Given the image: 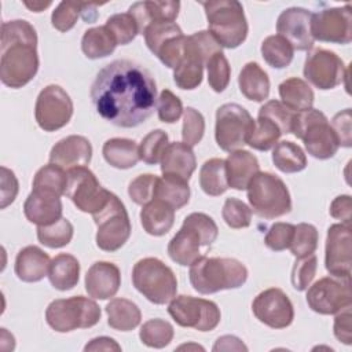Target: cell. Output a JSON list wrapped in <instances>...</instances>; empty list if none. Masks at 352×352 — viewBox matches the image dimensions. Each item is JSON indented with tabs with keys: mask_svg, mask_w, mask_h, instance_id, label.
Segmentation results:
<instances>
[{
	"mask_svg": "<svg viewBox=\"0 0 352 352\" xmlns=\"http://www.w3.org/2000/svg\"><path fill=\"white\" fill-rule=\"evenodd\" d=\"M98 114L110 124L133 128L143 124L157 104V85L142 65L118 59L103 66L91 87Z\"/></svg>",
	"mask_w": 352,
	"mask_h": 352,
	"instance_id": "obj_1",
	"label": "cell"
},
{
	"mask_svg": "<svg viewBox=\"0 0 352 352\" xmlns=\"http://www.w3.org/2000/svg\"><path fill=\"white\" fill-rule=\"evenodd\" d=\"M37 33L25 19H12L1 25L0 80L18 89L29 84L38 70Z\"/></svg>",
	"mask_w": 352,
	"mask_h": 352,
	"instance_id": "obj_2",
	"label": "cell"
},
{
	"mask_svg": "<svg viewBox=\"0 0 352 352\" xmlns=\"http://www.w3.org/2000/svg\"><path fill=\"white\" fill-rule=\"evenodd\" d=\"M190 283L201 294L238 289L248 279V268L235 258L201 256L190 265Z\"/></svg>",
	"mask_w": 352,
	"mask_h": 352,
	"instance_id": "obj_3",
	"label": "cell"
},
{
	"mask_svg": "<svg viewBox=\"0 0 352 352\" xmlns=\"http://www.w3.org/2000/svg\"><path fill=\"white\" fill-rule=\"evenodd\" d=\"M209 32L223 48H236L248 37V21L243 7L236 0H209L201 3Z\"/></svg>",
	"mask_w": 352,
	"mask_h": 352,
	"instance_id": "obj_4",
	"label": "cell"
},
{
	"mask_svg": "<svg viewBox=\"0 0 352 352\" xmlns=\"http://www.w3.org/2000/svg\"><path fill=\"white\" fill-rule=\"evenodd\" d=\"M221 47L209 30H199L186 36L184 55L173 69V81L180 89H195L202 82L204 66L209 58L220 52Z\"/></svg>",
	"mask_w": 352,
	"mask_h": 352,
	"instance_id": "obj_5",
	"label": "cell"
},
{
	"mask_svg": "<svg viewBox=\"0 0 352 352\" xmlns=\"http://www.w3.org/2000/svg\"><path fill=\"white\" fill-rule=\"evenodd\" d=\"M292 133L304 142L314 158L329 160L336 155L340 144L327 117L316 109L296 111L292 122Z\"/></svg>",
	"mask_w": 352,
	"mask_h": 352,
	"instance_id": "obj_6",
	"label": "cell"
},
{
	"mask_svg": "<svg viewBox=\"0 0 352 352\" xmlns=\"http://www.w3.org/2000/svg\"><path fill=\"white\" fill-rule=\"evenodd\" d=\"M246 190L250 209L263 219H276L292 210L290 192L285 182L274 173H256Z\"/></svg>",
	"mask_w": 352,
	"mask_h": 352,
	"instance_id": "obj_7",
	"label": "cell"
},
{
	"mask_svg": "<svg viewBox=\"0 0 352 352\" xmlns=\"http://www.w3.org/2000/svg\"><path fill=\"white\" fill-rule=\"evenodd\" d=\"M132 283L139 293L157 305L169 302L177 292L176 275L155 257L142 258L133 265Z\"/></svg>",
	"mask_w": 352,
	"mask_h": 352,
	"instance_id": "obj_8",
	"label": "cell"
},
{
	"mask_svg": "<svg viewBox=\"0 0 352 352\" xmlns=\"http://www.w3.org/2000/svg\"><path fill=\"white\" fill-rule=\"evenodd\" d=\"M100 307L84 296L54 300L45 309L48 326L58 333L89 329L100 320Z\"/></svg>",
	"mask_w": 352,
	"mask_h": 352,
	"instance_id": "obj_9",
	"label": "cell"
},
{
	"mask_svg": "<svg viewBox=\"0 0 352 352\" xmlns=\"http://www.w3.org/2000/svg\"><path fill=\"white\" fill-rule=\"evenodd\" d=\"M98 227L96 245L104 252H116L131 236L132 226L128 212L121 199L111 192L107 204L92 214Z\"/></svg>",
	"mask_w": 352,
	"mask_h": 352,
	"instance_id": "obj_10",
	"label": "cell"
},
{
	"mask_svg": "<svg viewBox=\"0 0 352 352\" xmlns=\"http://www.w3.org/2000/svg\"><path fill=\"white\" fill-rule=\"evenodd\" d=\"M256 121L249 111L236 103H224L216 111L214 139L224 151H235L248 144Z\"/></svg>",
	"mask_w": 352,
	"mask_h": 352,
	"instance_id": "obj_11",
	"label": "cell"
},
{
	"mask_svg": "<svg viewBox=\"0 0 352 352\" xmlns=\"http://www.w3.org/2000/svg\"><path fill=\"white\" fill-rule=\"evenodd\" d=\"M168 314L182 327H192L198 331H212L221 319L220 308L216 302L192 296H175L169 305Z\"/></svg>",
	"mask_w": 352,
	"mask_h": 352,
	"instance_id": "obj_12",
	"label": "cell"
},
{
	"mask_svg": "<svg viewBox=\"0 0 352 352\" xmlns=\"http://www.w3.org/2000/svg\"><path fill=\"white\" fill-rule=\"evenodd\" d=\"M66 197L74 206L85 213H96L109 201L111 192L100 186L95 173L87 166H78L67 170Z\"/></svg>",
	"mask_w": 352,
	"mask_h": 352,
	"instance_id": "obj_13",
	"label": "cell"
},
{
	"mask_svg": "<svg viewBox=\"0 0 352 352\" xmlns=\"http://www.w3.org/2000/svg\"><path fill=\"white\" fill-rule=\"evenodd\" d=\"M351 278L324 276L307 292L308 307L320 315H334L351 307Z\"/></svg>",
	"mask_w": 352,
	"mask_h": 352,
	"instance_id": "obj_14",
	"label": "cell"
},
{
	"mask_svg": "<svg viewBox=\"0 0 352 352\" xmlns=\"http://www.w3.org/2000/svg\"><path fill=\"white\" fill-rule=\"evenodd\" d=\"M73 116V102L59 85L43 88L36 99L34 117L37 125L45 132H54L69 124Z\"/></svg>",
	"mask_w": 352,
	"mask_h": 352,
	"instance_id": "obj_15",
	"label": "cell"
},
{
	"mask_svg": "<svg viewBox=\"0 0 352 352\" xmlns=\"http://www.w3.org/2000/svg\"><path fill=\"white\" fill-rule=\"evenodd\" d=\"M304 77L322 91L333 89L348 77L344 60L333 51L324 48L312 50L304 63Z\"/></svg>",
	"mask_w": 352,
	"mask_h": 352,
	"instance_id": "obj_16",
	"label": "cell"
},
{
	"mask_svg": "<svg viewBox=\"0 0 352 352\" xmlns=\"http://www.w3.org/2000/svg\"><path fill=\"white\" fill-rule=\"evenodd\" d=\"M311 34L314 40L323 43L349 44L352 41L351 4L330 7L312 14Z\"/></svg>",
	"mask_w": 352,
	"mask_h": 352,
	"instance_id": "obj_17",
	"label": "cell"
},
{
	"mask_svg": "<svg viewBox=\"0 0 352 352\" xmlns=\"http://www.w3.org/2000/svg\"><path fill=\"white\" fill-rule=\"evenodd\" d=\"M252 311L261 323L272 329H285L294 319L290 298L278 287H270L258 293L252 302Z\"/></svg>",
	"mask_w": 352,
	"mask_h": 352,
	"instance_id": "obj_18",
	"label": "cell"
},
{
	"mask_svg": "<svg viewBox=\"0 0 352 352\" xmlns=\"http://www.w3.org/2000/svg\"><path fill=\"white\" fill-rule=\"evenodd\" d=\"M352 234L348 224H333L327 230L324 267L331 276L351 278Z\"/></svg>",
	"mask_w": 352,
	"mask_h": 352,
	"instance_id": "obj_19",
	"label": "cell"
},
{
	"mask_svg": "<svg viewBox=\"0 0 352 352\" xmlns=\"http://www.w3.org/2000/svg\"><path fill=\"white\" fill-rule=\"evenodd\" d=\"M312 12L302 7H290L280 12L276 21V32L297 51H308L314 45L311 34Z\"/></svg>",
	"mask_w": 352,
	"mask_h": 352,
	"instance_id": "obj_20",
	"label": "cell"
},
{
	"mask_svg": "<svg viewBox=\"0 0 352 352\" xmlns=\"http://www.w3.org/2000/svg\"><path fill=\"white\" fill-rule=\"evenodd\" d=\"M91 142L81 135H70L60 139L50 151V162L66 170L85 166L91 162Z\"/></svg>",
	"mask_w": 352,
	"mask_h": 352,
	"instance_id": "obj_21",
	"label": "cell"
},
{
	"mask_svg": "<svg viewBox=\"0 0 352 352\" xmlns=\"http://www.w3.org/2000/svg\"><path fill=\"white\" fill-rule=\"evenodd\" d=\"M121 286V274L116 264L109 261L94 263L85 275V290L89 297L107 300L114 297Z\"/></svg>",
	"mask_w": 352,
	"mask_h": 352,
	"instance_id": "obj_22",
	"label": "cell"
},
{
	"mask_svg": "<svg viewBox=\"0 0 352 352\" xmlns=\"http://www.w3.org/2000/svg\"><path fill=\"white\" fill-rule=\"evenodd\" d=\"M206 246L201 234L183 220L182 228L168 243V254L179 265L187 267L195 263L201 256V248Z\"/></svg>",
	"mask_w": 352,
	"mask_h": 352,
	"instance_id": "obj_23",
	"label": "cell"
},
{
	"mask_svg": "<svg viewBox=\"0 0 352 352\" xmlns=\"http://www.w3.org/2000/svg\"><path fill=\"white\" fill-rule=\"evenodd\" d=\"M62 210L60 197L45 191L32 190L23 204L25 217L37 227L58 221L62 217Z\"/></svg>",
	"mask_w": 352,
	"mask_h": 352,
	"instance_id": "obj_24",
	"label": "cell"
},
{
	"mask_svg": "<svg viewBox=\"0 0 352 352\" xmlns=\"http://www.w3.org/2000/svg\"><path fill=\"white\" fill-rule=\"evenodd\" d=\"M180 3L173 0L166 1H136L128 12L135 18L139 34H143L146 28L155 22H175L179 15Z\"/></svg>",
	"mask_w": 352,
	"mask_h": 352,
	"instance_id": "obj_25",
	"label": "cell"
},
{
	"mask_svg": "<svg viewBox=\"0 0 352 352\" xmlns=\"http://www.w3.org/2000/svg\"><path fill=\"white\" fill-rule=\"evenodd\" d=\"M51 265L50 256L38 246L29 245L21 249L15 258V275L22 282H38L48 275Z\"/></svg>",
	"mask_w": 352,
	"mask_h": 352,
	"instance_id": "obj_26",
	"label": "cell"
},
{
	"mask_svg": "<svg viewBox=\"0 0 352 352\" xmlns=\"http://www.w3.org/2000/svg\"><path fill=\"white\" fill-rule=\"evenodd\" d=\"M258 172V160L248 150L231 151V154L226 160V175L228 187L234 190H246L250 180Z\"/></svg>",
	"mask_w": 352,
	"mask_h": 352,
	"instance_id": "obj_27",
	"label": "cell"
},
{
	"mask_svg": "<svg viewBox=\"0 0 352 352\" xmlns=\"http://www.w3.org/2000/svg\"><path fill=\"white\" fill-rule=\"evenodd\" d=\"M160 162L162 175H175L186 180H190L197 168L192 148L183 142L169 143Z\"/></svg>",
	"mask_w": 352,
	"mask_h": 352,
	"instance_id": "obj_28",
	"label": "cell"
},
{
	"mask_svg": "<svg viewBox=\"0 0 352 352\" xmlns=\"http://www.w3.org/2000/svg\"><path fill=\"white\" fill-rule=\"evenodd\" d=\"M140 223L148 235L162 236L173 227L175 209L161 199H153L143 205L140 210Z\"/></svg>",
	"mask_w": 352,
	"mask_h": 352,
	"instance_id": "obj_29",
	"label": "cell"
},
{
	"mask_svg": "<svg viewBox=\"0 0 352 352\" xmlns=\"http://www.w3.org/2000/svg\"><path fill=\"white\" fill-rule=\"evenodd\" d=\"M238 85L242 95L254 102H263L270 95V78L268 74L256 62H248L239 76Z\"/></svg>",
	"mask_w": 352,
	"mask_h": 352,
	"instance_id": "obj_30",
	"label": "cell"
},
{
	"mask_svg": "<svg viewBox=\"0 0 352 352\" xmlns=\"http://www.w3.org/2000/svg\"><path fill=\"white\" fill-rule=\"evenodd\" d=\"M102 154L106 162L117 169L133 168L139 160V146L132 139L113 138L104 142L102 147Z\"/></svg>",
	"mask_w": 352,
	"mask_h": 352,
	"instance_id": "obj_31",
	"label": "cell"
},
{
	"mask_svg": "<svg viewBox=\"0 0 352 352\" xmlns=\"http://www.w3.org/2000/svg\"><path fill=\"white\" fill-rule=\"evenodd\" d=\"M50 283L60 292L73 289L80 279V263L69 253H60L51 260L48 271Z\"/></svg>",
	"mask_w": 352,
	"mask_h": 352,
	"instance_id": "obj_32",
	"label": "cell"
},
{
	"mask_svg": "<svg viewBox=\"0 0 352 352\" xmlns=\"http://www.w3.org/2000/svg\"><path fill=\"white\" fill-rule=\"evenodd\" d=\"M282 103L293 111H304L312 107L315 94L309 84L298 77H290L278 87Z\"/></svg>",
	"mask_w": 352,
	"mask_h": 352,
	"instance_id": "obj_33",
	"label": "cell"
},
{
	"mask_svg": "<svg viewBox=\"0 0 352 352\" xmlns=\"http://www.w3.org/2000/svg\"><path fill=\"white\" fill-rule=\"evenodd\" d=\"M107 323L118 331H131L140 323L142 314L139 307L126 298H113L106 305Z\"/></svg>",
	"mask_w": 352,
	"mask_h": 352,
	"instance_id": "obj_34",
	"label": "cell"
},
{
	"mask_svg": "<svg viewBox=\"0 0 352 352\" xmlns=\"http://www.w3.org/2000/svg\"><path fill=\"white\" fill-rule=\"evenodd\" d=\"M154 199H161L169 204L175 210L186 206L190 201L188 180L175 175H164L161 179L158 177Z\"/></svg>",
	"mask_w": 352,
	"mask_h": 352,
	"instance_id": "obj_35",
	"label": "cell"
},
{
	"mask_svg": "<svg viewBox=\"0 0 352 352\" xmlns=\"http://www.w3.org/2000/svg\"><path fill=\"white\" fill-rule=\"evenodd\" d=\"M117 45L114 36L104 25L85 30L81 38V50L88 59L106 58L114 52Z\"/></svg>",
	"mask_w": 352,
	"mask_h": 352,
	"instance_id": "obj_36",
	"label": "cell"
},
{
	"mask_svg": "<svg viewBox=\"0 0 352 352\" xmlns=\"http://www.w3.org/2000/svg\"><path fill=\"white\" fill-rule=\"evenodd\" d=\"M272 162L283 173H297L307 168V155L298 144L283 140L274 146Z\"/></svg>",
	"mask_w": 352,
	"mask_h": 352,
	"instance_id": "obj_37",
	"label": "cell"
},
{
	"mask_svg": "<svg viewBox=\"0 0 352 352\" xmlns=\"http://www.w3.org/2000/svg\"><path fill=\"white\" fill-rule=\"evenodd\" d=\"M199 186L202 191L210 197H217L226 192L228 188L226 161L221 158H210L205 161L199 170Z\"/></svg>",
	"mask_w": 352,
	"mask_h": 352,
	"instance_id": "obj_38",
	"label": "cell"
},
{
	"mask_svg": "<svg viewBox=\"0 0 352 352\" xmlns=\"http://www.w3.org/2000/svg\"><path fill=\"white\" fill-rule=\"evenodd\" d=\"M67 179L69 176L66 169L50 162L48 165H44L36 172L33 177V190L45 191L62 197L66 194Z\"/></svg>",
	"mask_w": 352,
	"mask_h": 352,
	"instance_id": "obj_39",
	"label": "cell"
},
{
	"mask_svg": "<svg viewBox=\"0 0 352 352\" xmlns=\"http://www.w3.org/2000/svg\"><path fill=\"white\" fill-rule=\"evenodd\" d=\"M261 55L271 67L283 69L292 63L294 50L282 36L272 34L261 43Z\"/></svg>",
	"mask_w": 352,
	"mask_h": 352,
	"instance_id": "obj_40",
	"label": "cell"
},
{
	"mask_svg": "<svg viewBox=\"0 0 352 352\" xmlns=\"http://www.w3.org/2000/svg\"><path fill=\"white\" fill-rule=\"evenodd\" d=\"M73 224L65 217H60L58 221L52 224L37 227L38 242L50 249H59L69 245L73 238Z\"/></svg>",
	"mask_w": 352,
	"mask_h": 352,
	"instance_id": "obj_41",
	"label": "cell"
},
{
	"mask_svg": "<svg viewBox=\"0 0 352 352\" xmlns=\"http://www.w3.org/2000/svg\"><path fill=\"white\" fill-rule=\"evenodd\" d=\"M173 326L164 319H150L143 323L139 331L140 341L150 348H165L173 340Z\"/></svg>",
	"mask_w": 352,
	"mask_h": 352,
	"instance_id": "obj_42",
	"label": "cell"
},
{
	"mask_svg": "<svg viewBox=\"0 0 352 352\" xmlns=\"http://www.w3.org/2000/svg\"><path fill=\"white\" fill-rule=\"evenodd\" d=\"M280 135L282 132L276 124L265 117H257L254 129L249 136L248 144L254 150L268 151L278 143Z\"/></svg>",
	"mask_w": 352,
	"mask_h": 352,
	"instance_id": "obj_43",
	"label": "cell"
},
{
	"mask_svg": "<svg viewBox=\"0 0 352 352\" xmlns=\"http://www.w3.org/2000/svg\"><path fill=\"white\" fill-rule=\"evenodd\" d=\"M318 241L319 234L316 227L309 223H300L294 227V235L289 248L296 258H301L315 253L318 248Z\"/></svg>",
	"mask_w": 352,
	"mask_h": 352,
	"instance_id": "obj_44",
	"label": "cell"
},
{
	"mask_svg": "<svg viewBox=\"0 0 352 352\" xmlns=\"http://www.w3.org/2000/svg\"><path fill=\"white\" fill-rule=\"evenodd\" d=\"M169 142L168 135L162 129H154L148 132L139 146L140 160L148 165H155L161 161L164 151L166 150Z\"/></svg>",
	"mask_w": 352,
	"mask_h": 352,
	"instance_id": "obj_45",
	"label": "cell"
},
{
	"mask_svg": "<svg viewBox=\"0 0 352 352\" xmlns=\"http://www.w3.org/2000/svg\"><path fill=\"white\" fill-rule=\"evenodd\" d=\"M104 26L111 32L118 45L129 44L139 34L138 23L129 12L111 15L107 18Z\"/></svg>",
	"mask_w": 352,
	"mask_h": 352,
	"instance_id": "obj_46",
	"label": "cell"
},
{
	"mask_svg": "<svg viewBox=\"0 0 352 352\" xmlns=\"http://www.w3.org/2000/svg\"><path fill=\"white\" fill-rule=\"evenodd\" d=\"M208 82L214 92H223L230 84L231 67L223 51L213 54L206 62Z\"/></svg>",
	"mask_w": 352,
	"mask_h": 352,
	"instance_id": "obj_47",
	"label": "cell"
},
{
	"mask_svg": "<svg viewBox=\"0 0 352 352\" xmlns=\"http://www.w3.org/2000/svg\"><path fill=\"white\" fill-rule=\"evenodd\" d=\"M223 220L231 228H246L252 223V209L238 198L226 199L221 210Z\"/></svg>",
	"mask_w": 352,
	"mask_h": 352,
	"instance_id": "obj_48",
	"label": "cell"
},
{
	"mask_svg": "<svg viewBox=\"0 0 352 352\" xmlns=\"http://www.w3.org/2000/svg\"><path fill=\"white\" fill-rule=\"evenodd\" d=\"M183 34L182 29L179 25H176L175 22H155L151 23L146 28V30L143 32L144 36V41L147 48L155 54V51L161 47V44H164L166 40Z\"/></svg>",
	"mask_w": 352,
	"mask_h": 352,
	"instance_id": "obj_49",
	"label": "cell"
},
{
	"mask_svg": "<svg viewBox=\"0 0 352 352\" xmlns=\"http://www.w3.org/2000/svg\"><path fill=\"white\" fill-rule=\"evenodd\" d=\"M296 111L286 107L280 100H268L258 110V117H265L278 125L282 133H292V122Z\"/></svg>",
	"mask_w": 352,
	"mask_h": 352,
	"instance_id": "obj_50",
	"label": "cell"
},
{
	"mask_svg": "<svg viewBox=\"0 0 352 352\" xmlns=\"http://www.w3.org/2000/svg\"><path fill=\"white\" fill-rule=\"evenodd\" d=\"M82 4V1H60L51 15L52 26L62 33L70 30L81 15Z\"/></svg>",
	"mask_w": 352,
	"mask_h": 352,
	"instance_id": "obj_51",
	"label": "cell"
},
{
	"mask_svg": "<svg viewBox=\"0 0 352 352\" xmlns=\"http://www.w3.org/2000/svg\"><path fill=\"white\" fill-rule=\"evenodd\" d=\"M204 132H205L204 116L194 107L184 109L183 128H182L183 143H186L190 147L198 144L204 138Z\"/></svg>",
	"mask_w": 352,
	"mask_h": 352,
	"instance_id": "obj_52",
	"label": "cell"
},
{
	"mask_svg": "<svg viewBox=\"0 0 352 352\" xmlns=\"http://www.w3.org/2000/svg\"><path fill=\"white\" fill-rule=\"evenodd\" d=\"M158 177L151 173L139 175L128 186V195L138 205H146L155 198Z\"/></svg>",
	"mask_w": 352,
	"mask_h": 352,
	"instance_id": "obj_53",
	"label": "cell"
},
{
	"mask_svg": "<svg viewBox=\"0 0 352 352\" xmlns=\"http://www.w3.org/2000/svg\"><path fill=\"white\" fill-rule=\"evenodd\" d=\"M318 268V258L315 254L297 258L292 270V285L296 290L302 292L308 289L309 283L315 278Z\"/></svg>",
	"mask_w": 352,
	"mask_h": 352,
	"instance_id": "obj_54",
	"label": "cell"
},
{
	"mask_svg": "<svg viewBox=\"0 0 352 352\" xmlns=\"http://www.w3.org/2000/svg\"><path fill=\"white\" fill-rule=\"evenodd\" d=\"M294 227L296 226L290 223H280V221L272 224L264 236L265 246L274 252H282L287 249L294 235Z\"/></svg>",
	"mask_w": 352,
	"mask_h": 352,
	"instance_id": "obj_55",
	"label": "cell"
},
{
	"mask_svg": "<svg viewBox=\"0 0 352 352\" xmlns=\"http://www.w3.org/2000/svg\"><path fill=\"white\" fill-rule=\"evenodd\" d=\"M183 111L184 110H183L182 100L172 91L164 89L160 94L157 100V113H158V118L162 122H166V124L176 122L180 118Z\"/></svg>",
	"mask_w": 352,
	"mask_h": 352,
	"instance_id": "obj_56",
	"label": "cell"
},
{
	"mask_svg": "<svg viewBox=\"0 0 352 352\" xmlns=\"http://www.w3.org/2000/svg\"><path fill=\"white\" fill-rule=\"evenodd\" d=\"M351 109H345L340 113H337L331 120V129L336 133V138L338 140V144L342 147H351L352 146V132H351Z\"/></svg>",
	"mask_w": 352,
	"mask_h": 352,
	"instance_id": "obj_57",
	"label": "cell"
},
{
	"mask_svg": "<svg viewBox=\"0 0 352 352\" xmlns=\"http://www.w3.org/2000/svg\"><path fill=\"white\" fill-rule=\"evenodd\" d=\"M18 190L19 184L14 172L6 166H1V209H6L15 201Z\"/></svg>",
	"mask_w": 352,
	"mask_h": 352,
	"instance_id": "obj_58",
	"label": "cell"
},
{
	"mask_svg": "<svg viewBox=\"0 0 352 352\" xmlns=\"http://www.w3.org/2000/svg\"><path fill=\"white\" fill-rule=\"evenodd\" d=\"M334 336L336 338L345 344L351 345L352 342V331H351V307L338 312L334 319Z\"/></svg>",
	"mask_w": 352,
	"mask_h": 352,
	"instance_id": "obj_59",
	"label": "cell"
},
{
	"mask_svg": "<svg viewBox=\"0 0 352 352\" xmlns=\"http://www.w3.org/2000/svg\"><path fill=\"white\" fill-rule=\"evenodd\" d=\"M351 209H352V204H351V195H338L337 198L333 199L331 205H330V216L341 220L344 224L351 226Z\"/></svg>",
	"mask_w": 352,
	"mask_h": 352,
	"instance_id": "obj_60",
	"label": "cell"
},
{
	"mask_svg": "<svg viewBox=\"0 0 352 352\" xmlns=\"http://www.w3.org/2000/svg\"><path fill=\"white\" fill-rule=\"evenodd\" d=\"M84 351L85 352H91V351H116V352H120L121 351V346L117 344V341H114L111 337H96V338H92L85 346H84Z\"/></svg>",
	"mask_w": 352,
	"mask_h": 352,
	"instance_id": "obj_61",
	"label": "cell"
},
{
	"mask_svg": "<svg viewBox=\"0 0 352 352\" xmlns=\"http://www.w3.org/2000/svg\"><path fill=\"white\" fill-rule=\"evenodd\" d=\"M214 352L219 351H248V346L235 336L219 337L212 348Z\"/></svg>",
	"mask_w": 352,
	"mask_h": 352,
	"instance_id": "obj_62",
	"label": "cell"
},
{
	"mask_svg": "<svg viewBox=\"0 0 352 352\" xmlns=\"http://www.w3.org/2000/svg\"><path fill=\"white\" fill-rule=\"evenodd\" d=\"M23 4L30 10V11H34V12H40V11H43V10H45L47 7H50L51 6V1H33V3H30V1H23Z\"/></svg>",
	"mask_w": 352,
	"mask_h": 352,
	"instance_id": "obj_63",
	"label": "cell"
},
{
	"mask_svg": "<svg viewBox=\"0 0 352 352\" xmlns=\"http://www.w3.org/2000/svg\"><path fill=\"white\" fill-rule=\"evenodd\" d=\"M184 348H187V349H190V348H195V349H201V351H204V348H202V346H199V345H182V346H179V349H184Z\"/></svg>",
	"mask_w": 352,
	"mask_h": 352,
	"instance_id": "obj_64",
	"label": "cell"
}]
</instances>
